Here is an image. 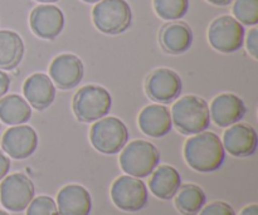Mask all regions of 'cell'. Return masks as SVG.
Masks as SVG:
<instances>
[{"instance_id":"7402d4cb","label":"cell","mask_w":258,"mask_h":215,"mask_svg":"<svg viewBox=\"0 0 258 215\" xmlns=\"http://www.w3.org/2000/svg\"><path fill=\"white\" fill-rule=\"evenodd\" d=\"M32 117L29 103L19 95H7L0 98V121L5 125L27 123Z\"/></svg>"},{"instance_id":"d590c367","label":"cell","mask_w":258,"mask_h":215,"mask_svg":"<svg viewBox=\"0 0 258 215\" xmlns=\"http://www.w3.org/2000/svg\"><path fill=\"white\" fill-rule=\"evenodd\" d=\"M0 128H2V123H0Z\"/></svg>"},{"instance_id":"ba28073f","label":"cell","mask_w":258,"mask_h":215,"mask_svg":"<svg viewBox=\"0 0 258 215\" xmlns=\"http://www.w3.org/2000/svg\"><path fill=\"white\" fill-rule=\"evenodd\" d=\"M208 40L218 52L234 53L243 45L244 28L231 15H221L209 25Z\"/></svg>"},{"instance_id":"ffe728a7","label":"cell","mask_w":258,"mask_h":215,"mask_svg":"<svg viewBox=\"0 0 258 215\" xmlns=\"http://www.w3.org/2000/svg\"><path fill=\"white\" fill-rule=\"evenodd\" d=\"M150 175L149 189L156 198L161 200H170L175 196L181 185L180 174L175 168L170 165L156 166Z\"/></svg>"},{"instance_id":"7c38bea8","label":"cell","mask_w":258,"mask_h":215,"mask_svg":"<svg viewBox=\"0 0 258 215\" xmlns=\"http://www.w3.org/2000/svg\"><path fill=\"white\" fill-rule=\"evenodd\" d=\"M29 25L32 32L38 38L53 40L62 33L64 28V15L55 5H38L30 13Z\"/></svg>"},{"instance_id":"277c9868","label":"cell","mask_w":258,"mask_h":215,"mask_svg":"<svg viewBox=\"0 0 258 215\" xmlns=\"http://www.w3.org/2000/svg\"><path fill=\"white\" fill-rule=\"evenodd\" d=\"M112 106V98L105 87L87 85L81 87L73 96V113L78 121L85 123L95 122L106 117Z\"/></svg>"},{"instance_id":"d4e9b609","label":"cell","mask_w":258,"mask_h":215,"mask_svg":"<svg viewBox=\"0 0 258 215\" xmlns=\"http://www.w3.org/2000/svg\"><path fill=\"white\" fill-rule=\"evenodd\" d=\"M234 19L244 25L258 24V0H236L232 8Z\"/></svg>"},{"instance_id":"9c48e42d","label":"cell","mask_w":258,"mask_h":215,"mask_svg":"<svg viewBox=\"0 0 258 215\" xmlns=\"http://www.w3.org/2000/svg\"><path fill=\"white\" fill-rule=\"evenodd\" d=\"M34 194V184L22 173L7 175L0 184V203L7 210L14 213L25 210Z\"/></svg>"},{"instance_id":"d6a6232c","label":"cell","mask_w":258,"mask_h":215,"mask_svg":"<svg viewBox=\"0 0 258 215\" xmlns=\"http://www.w3.org/2000/svg\"><path fill=\"white\" fill-rule=\"evenodd\" d=\"M35 2L43 3V4H49V3H55L58 2V0H35Z\"/></svg>"},{"instance_id":"cb8c5ba5","label":"cell","mask_w":258,"mask_h":215,"mask_svg":"<svg viewBox=\"0 0 258 215\" xmlns=\"http://www.w3.org/2000/svg\"><path fill=\"white\" fill-rule=\"evenodd\" d=\"M154 10L164 20H175L185 17L189 10V0H153Z\"/></svg>"},{"instance_id":"e575fe53","label":"cell","mask_w":258,"mask_h":215,"mask_svg":"<svg viewBox=\"0 0 258 215\" xmlns=\"http://www.w3.org/2000/svg\"><path fill=\"white\" fill-rule=\"evenodd\" d=\"M0 215H9L7 213V211H4V210H0Z\"/></svg>"},{"instance_id":"4dcf8cb0","label":"cell","mask_w":258,"mask_h":215,"mask_svg":"<svg viewBox=\"0 0 258 215\" xmlns=\"http://www.w3.org/2000/svg\"><path fill=\"white\" fill-rule=\"evenodd\" d=\"M239 215H258V205L257 204H249V205L244 206Z\"/></svg>"},{"instance_id":"4fadbf2b","label":"cell","mask_w":258,"mask_h":215,"mask_svg":"<svg viewBox=\"0 0 258 215\" xmlns=\"http://www.w3.org/2000/svg\"><path fill=\"white\" fill-rule=\"evenodd\" d=\"M85 75L83 63L77 55L63 53L57 55L49 65V78L59 90L68 91L77 87Z\"/></svg>"},{"instance_id":"8fae6325","label":"cell","mask_w":258,"mask_h":215,"mask_svg":"<svg viewBox=\"0 0 258 215\" xmlns=\"http://www.w3.org/2000/svg\"><path fill=\"white\" fill-rule=\"evenodd\" d=\"M38 148V135L28 125H17L5 131L2 137V149L9 158L24 160L35 153Z\"/></svg>"},{"instance_id":"30bf717a","label":"cell","mask_w":258,"mask_h":215,"mask_svg":"<svg viewBox=\"0 0 258 215\" xmlns=\"http://www.w3.org/2000/svg\"><path fill=\"white\" fill-rule=\"evenodd\" d=\"M183 90L181 78L175 70L158 68L145 81V92L156 103H171L180 96Z\"/></svg>"},{"instance_id":"2e32d148","label":"cell","mask_w":258,"mask_h":215,"mask_svg":"<svg viewBox=\"0 0 258 215\" xmlns=\"http://www.w3.org/2000/svg\"><path fill=\"white\" fill-rule=\"evenodd\" d=\"M25 101L35 110H47L55 98V86L45 73H34L23 85Z\"/></svg>"},{"instance_id":"484cf974","label":"cell","mask_w":258,"mask_h":215,"mask_svg":"<svg viewBox=\"0 0 258 215\" xmlns=\"http://www.w3.org/2000/svg\"><path fill=\"white\" fill-rule=\"evenodd\" d=\"M27 208V215H59L57 204L50 196L40 195L33 198Z\"/></svg>"},{"instance_id":"83f0119b","label":"cell","mask_w":258,"mask_h":215,"mask_svg":"<svg viewBox=\"0 0 258 215\" xmlns=\"http://www.w3.org/2000/svg\"><path fill=\"white\" fill-rule=\"evenodd\" d=\"M246 47L248 50L249 54L252 55V58L258 59V29L257 28H252L248 32L246 40Z\"/></svg>"},{"instance_id":"4316f807","label":"cell","mask_w":258,"mask_h":215,"mask_svg":"<svg viewBox=\"0 0 258 215\" xmlns=\"http://www.w3.org/2000/svg\"><path fill=\"white\" fill-rule=\"evenodd\" d=\"M198 215H236V213L226 201H212L204 205Z\"/></svg>"},{"instance_id":"e0dca14e","label":"cell","mask_w":258,"mask_h":215,"mask_svg":"<svg viewBox=\"0 0 258 215\" xmlns=\"http://www.w3.org/2000/svg\"><path fill=\"white\" fill-rule=\"evenodd\" d=\"M57 209L59 215H90L92 199L90 191L78 184H68L57 194Z\"/></svg>"},{"instance_id":"52a82bcc","label":"cell","mask_w":258,"mask_h":215,"mask_svg":"<svg viewBox=\"0 0 258 215\" xmlns=\"http://www.w3.org/2000/svg\"><path fill=\"white\" fill-rule=\"evenodd\" d=\"M111 200L122 211L135 213L148 205V188L139 178L130 175L118 176L110 189Z\"/></svg>"},{"instance_id":"f546056e","label":"cell","mask_w":258,"mask_h":215,"mask_svg":"<svg viewBox=\"0 0 258 215\" xmlns=\"http://www.w3.org/2000/svg\"><path fill=\"white\" fill-rule=\"evenodd\" d=\"M10 87V77L8 76V73H5L4 70L0 69V98L4 97L8 93Z\"/></svg>"},{"instance_id":"5b68a950","label":"cell","mask_w":258,"mask_h":215,"mask_svg":"<svg viewBox=\"0 0 258 215\" xmlns=\"http://www.w3.org/2000/svg\"><path fill=\"white\" fill-rule=\"evenodd\" d=\"M92 20L101 33L117 35L130 28L133 12L126 0H101L93 8Z\"/></svg>"},{"instance_id":"9a60e30c","label":"cell","mask_w":258,"mask_h":215,"mask_svg":"<svg viewBox=\"0 0 258 215\" xmlns=\"http://www.w3.org/2000/svg\"><path fill=\"white\" fill-rule=\"evenodd\" d=\"M247 107L242 98L233 93L218 95L209 106V113L213 122L219 127H229L244 117Z\"/></svg>"},{"instance_id":"d6986e66","label":"cell","mask_w":258,"mask_h":215,"mask_svg":"<svg viewBox=\"0 0 258 215\" xmlns=\"http://www.w3.org/2000/svg\"><path fill=\"white\" fill-rule=\"evenodd\" d=\"M159 40L166 53L183 54L188 52L193 44V30L186 23H168L161 28Z\"/></svg>"},{"instance_id":"8992f818","label":"cell","mask_w":258,"mask_h":215,"mask_svg":"<svg viewBox=\"0 0 258 215\" xmlns=\"http://www.w3.org/2000/svg\"><path fill=\"white\" fill-rule=\"evenodd\" d=\"M91 145L98 153L115 155L128 141V130L117 117L107 116L95 121L90 130Z\"/></svg>"},{"instance_id":"603a6c76","label":"cell","mask_w":258,"mask_h":215,"mask_svg":"<svg viewBox=\"0 0 258 215\" xmlns=\"http://www.w3.org/2000/svg\"><path fill=\"white\" fill-rule=\"evenodd\" d=\"M174 198L175 208L183 215H198L207 203L206 193L196 184L180 185Z\"/></svg>"},{"instance_id":"7a4b0ae2","label":"cell","mask_w":258,"mask_h":215,"mask_svg":"<svg viewBox=\"0 0 258 215\" xmlns=\"http://www.w3.org/2000/svg\"><path fill=\"white\" fill-rule=\"evenodd\" d=\"M171 121L183 135H197L211 125L209 106L199 96H184L171 108Z\"/></svg>"},{"instance_id":"f1b7e54d","label":"cell","mask_w":258,"mask_h":215,"mask_svg":"<svg viewBox=\"0 0 258 215\" xmlns=\"http://www.w3.org/2000/svg\"><path fill=\"white\" fill-rule=\"evenodd\" d=\"M10 170V159L4 151L0 150V181L8 175Z\"/></svg>"},{"instance_id":"3957f363","label":"cell","mask_w":258,"mask_h":215,"mask_svg":"<svg viewBox=\"0 0 258 215\" xmlns=\"http://www.w3.org/2000/svg\"><path fill=\"white\" fill-rule=\"evenodd\" d=\"M120 168L126 175L134 178H148L160 163L158 148L145 140H135L126 144L120 154Z\"/></svg>"},{"instance_id":"6da1fadb","label":"cell","mask_w":258,"mask_h":215,"mask_svg":"<svg viewBox=\"0 0 258 215\" xmlns=\"http://www.w3.org/2000/svg\"><path fill=\"white\" fill-rule=\"evenodd\" d=\"M184 159L198 173H213L224 163L226 150L217 133L203 131L191 136L184 144Z\"/></svg>"},{"instance_id":"5bb4252c","label":"cell","mask_w":258,"mask_h":215,"mask_svg":"<svg viewBox=\"0 0 258 215\" xmlns=\"http://www.w3.org/2000/svg\"><path fill=\"white\" fill-rule=\"evenodd\" d=\"M223 148L234 158H248L257 150L258 136L248 123H234L223 133Z\"/></svg>"},{"instance_id":"ac0fdd59","label":"cell","mask_w":258,"mask_h":215,"mask_svg":"<svg viewBox=\"0 0 258 215\" xmlns=\"http://www.w3.org/2000/svg\"><path fill=\"white\" fill-rule=\"evenodd\" d=\"M141 132L153 138L168 135L173 127L171 113L164 105H149L141 110L138 118Z\"/></svg>"},{"instance_id":"44dd1931","label":"cell","mask_w":258,"mask_h":215,"mask_svg":"<svg viewBox=\"0 0 258 215\" xmlns=\"http://www.w3.org/2000/svg\"><path fill=\"white\" fill-rule=\"evenodd\" d=\"M24 43L22 37L13 30H0V69L17 68L24 57Z\"/></svg>"},{"instance_id":"836d02e7","label":"cell","mask_w":258,"mask_h":215,"mask_svg":"<svg viewBox=\"0 0 258 215\" xmlns=\"http://www.w3.org/2000/svg\"><path fill=\"white\" fill-rule=\"evenodd\" d=\"M82 2L87 3V4H95V3H98V2H101V0H82Z\"/></svg>"},{"instance_id":"1f68e13d","label":"cell","mask_w":258,"mask_h":215,"mask_svg":"<svg viewBox=\"0 0 258 215\" xmlns=\"http://www.w3.org/2000/svg\"><path fill=\"white\" fill-rule=\"evenodd\" d=\"M207 2L213 5H217V7H226V5L231 4L233 0H207Z\"/></svg>"}]
</instances>
